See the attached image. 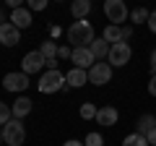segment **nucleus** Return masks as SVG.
<instances>
[{
  "label": "nucleus",
  "mask_w": 156,
  "mask_h": 146,
  "mask_svg": "<svg viewBox=\"0 0 156 146\" xmlns=\"http://www.w3.org/2000/svg\"><path fill=\"white\" fill-rule=\"evenodd\" d=\"M94 26H91L89 21H73L70 26H68V42H70L73 47H89L91 42H94Z\"/></svg>",
  "instance_id": "f257e3e1"
},
{
  "label": "nucleus",
  "mask_w": 156,
  "mask_h": 146,
  "mask_svg": "<svg viewBox=\"0 0 156 146\" xmlns=\"http://www.w3.org/2000/svg\"><path fill=\"white\" fill-rule=\"evenodd\" d=\"M37 89L42 91V94H55V91L68 89V84H65V73L57 71V68H47V73L39 78Z\"/></svg>",
  "instance_id": "f03ea898"
},
{
  "label": "nucleus",
  "mask_w": 156,
  "mask_h": 146,
  "mask_svg": "<svg viewBox=\"0 0 156 146\" xmlns=\"http://www.w3.org/2000/svg\"><path fill=\"white\" fill-rule=\"evenodd\" d=\"M3 141H5L8 146H23V141H26V128H23V123L18 118H11L3 125Z\"/></svg>",
  "instance_id": "7ed1b4c3"
},
{
  "label": "nucleus",
  "mask_w": 156,
  "mask_h": 146,
  "mask_svg": "<svg viewBox=\"0 0 156 146\" xmlns=\"http://www.w3.org/2000/svg\"><path fill=\"white\" fill-rule=\"evenodd\" d=\"M101 11L109 18V24H115V26H120L122 21L130 18V11H128V5H125V0H104Z\"/></svg>",
  "instance_id": "20e7f679"
},
{
  "label": "nucleus",
  "mask_w": 156,
  "mask_h": 146,
  "mask_svg": "<svg viewBox=\"0 0 156 146\" xmlns=\"http://www.w3.org/2000/svg\"><path fill=\"white\" fill-rule=\"evenodd\" d=\"M130 57H133V50H130L128 42H117V45L109 47V55H107V63H109L112 68H122L130 63Z\"/></svg>",
  "instance_id": "39448f33"
},
{
  "label": "nucleus",
  "mask_w": 156,
  "mask_h": 146,
  "mask_svg": "<svg viewBox=\"0 0 156 146\" xmlns=\"http://www.w3.org/2000/svg\"><path fill=\"white\" fill-rule=\"evenodd\" d=\"M112 81V65L109 63H94L89 68V84L94 86H104Z\"/></svg>",
  "instance_id": "423d86ee"
},
{
  "label": "nucleus",
  "mask_w": 156,
  "mask_h": 146,
  "mask_svg": "<svg viewBox=\"0 0 156 146\" xmlns=\"http://www.w3.org/2000/svg\"><path fill=\"white\" fill-rule=\"evenodd\" d=\"M44 65H47V60H44V55H42L39 50L26 52V55H23V60H21V71L29 73V76H31V73H39Z\"/></svg>",
  "instance_id": "0eeeda50"
},
{
  "label": "nucleus",
  "mask_w": 156,
  "mask_h": 146,
  "mask_svg": "<svg viewBox=\"0 0 156 146\" xmlns=\"http://www.w3.org/2000/svg\"><path fill=\"white\" fill-rule=\"evenodd\" d=\"M70 60H73V65H76V68H83V71H89V68L96 63V57L91 55L89 47H73Z\"/></svg>",
  "instance_id": "6e6552de"
},
{
  "label": "nucleus",
  "mask_w": 156,
  "mask_h": 146,
  "mask_svg": "<svg viewBox=\"0 0 156 146\" xmlns=\"http://www.w3.org/2000/svg\"><path fill=\"white\" fill-rule=\"evenodd\" d=\"M3 86H5L8 91H26V86H29V73H23V71H18V73H5Z\"/></svg>",
  "instance_id": "1a4fd4ad"
},
{
  "label": "nucleus",
  "mask_w": 156,
  "mask_h": 146,
  "mask_svg": "<svg viewBox=\"0 0 156 146\" xmlns=\"http://www.w3.org/2000/svg\"><path fill=\"white\" fill-rule=\"evenodd\" d=\"M21 29H16L11 21H3L0 24V45H5V47H16L18 39H21Z\"/></svg>",
  "instance_id": "9d476101"
},
{
  "label": "nucleus",
  "mask_w": 156,
  "mask_h": 146,
  "mask_svg": "<svg viewBox=\"0 0 156 146\" xmlns=\"http://www.w3.org/2000/svg\"><path fill=\"white\" fill-rule=\"evenodd\" d=\"M117 120H120V112H117V107H112V104L99 107V112H96V123H99V125H104V128H112Z\"/></svg>",
  "instance_id": "9b49d317"
},
{
  "label": "nucleus",
  "mask_w": 156,
  "mask_h": 146,
  "mask_svg": "<svg viewBox=\"0 0 156 146\" xmlns=\"http://www.w3.org/2000/svg\"><path fill=\"white\" fill-rule=\"evenodd\" d=\"M65 84L73 86V89H81L83 84H89V71H83V68H76V65H73L70 71H68V76H65Z\"/></svg>",
  "instance_id": "f8f14e48"
},
{
  "label": "nucleus",
  "mask_w": 156,
  "mask_h": 146,
  "mask_svg": "<svg viewBox=\"0 0 156 146\" xmlns=\"http://www.w3.org/2000/svg\"><path fill=\"white\" fill-rule=\"evenodd\" d=\"M8 21H11L16 29H29V26H31V11L21 5V8H16V11L11 13V18H8Z\"/></svg>",
  "instance_id": "ddd939ff"
},
{
  "label": "nucleus",
  "mask_w": 156,
  "mask_h": 146,
  "mask_svg": "<svg viewBox=\"0 0 156 146\" xmlns=\"http://www.w3.org/2000/svg\"><path fill=\"white\" fill-rule=\"evenodd\" d=\"M31 104H34V102L29 99V97H18V99L13 102V107H11V110H13V118L23 120L29 112H31Z\"/></svg>",
  "instance_id": "4468645a"
},
{
  "label": "nucleus",
  "mask_w": 156,
  "mask_h": 146,
  "mask_svg": "<svg viewBox=\"0 0 156 146\" xmlns=\"http://www.w3.org/2000/svg\"><path fill=\"white\" fill-rule=\"evenodd\" d=\"M89 13H91V0H73L70 3V16L76 18V21L86 18Z\"/></svg>",
  "instance_id": "2eb2a0df"
},
{
  "label": "nucleus",
  "mask_w": 156,
  "mask_h": 146,
  "mask_svg": "<svg viewBox=\"0 0 156 146\" xmlns=\"http://www.w3.org/2000/svg\"><path fill=\"white\" fill-rule=\"evenodd\" d=\"M109 47H112V45L104 39V37H101V39H94V42H91L89 50H91V55H94L96 60H107V55H109Z\"/></svg>",
  "instance_id": "dca6fc26"
},
{
  "label": "nucleus",
  "mask_w": 156,
  "mask_h": 146,
  "mask_svg": "<svg viewBox=\"0 0 156 146\" xmlns=\"http://www.w3.org/2000/svg\"><path fill=\"white\" fill-rule=\"evenodd\" d=\"M151 128H156V118H154V115H148V112H146V115H140V118H138V123H135V133L146 136Z\"/></svg>",
  "instance_id": "f3484780"
},
{
  "label": "nucleus",
  "mask_w": 156,
  "mask_h": 146,
  "mask_svg": "<svg viewBox=\"0 0 156 146\" xmlns=\"http://www.w3.org/2000/svg\"><path fill=\"white\" fill-rule=\"evenodd\" d=\"M104 39L109 42V45L122 42V31H120V26H115V24H107V29H104Z\"/></svg>",
  "instance_id": "a211bd4d"
},
{
  "label": "nucleus",
  "mask_w": 156,
  "mask_h": 146,
  "mask_svg": "<svg viewBox=\"0 0 156 146\" xmlns=\"http://www.w3.org/2000/svg\"><path fill=\"white\" fill-rule=\"evenodd\" d=\"M57 42H52V39H47V42H42V47H39V52L44 55V60H55L57 57Z\"/></svg>",
  "instance_id": "6ab92c4d"
},
{
  "label": "nucleus",
  "mask_w": 156,
  "mask_h": 146,
  "mask_svg": "<svg viewBox=\"0 0 156 146\" xmlns=\"http://www.w3.org/2000/svg\"><path fill=\"white\" fill-rule=\"evenodd\" d=\"M96 112H99V107L94 102H83L81 104V118L83 120H96Z\"/></svg>",
  "instance_id": "aec40b11"
},
{
  "label": "nucleus",
  "mask_w": 156,
  "mask_h": 146,
  "mask_svg": "<svg viewBox=\"0 0 156 146\" xmlns=\"http://www.w3.org/2000/svg\"><path fill=\"white\" fill-rule=\"evenodd\" d=\"M122 146H148V141H146V136L140 133H130L122 138Z\"/></svg>",
  "instance_id": "412c9836"
},
{
  "label": "nucleus",
  "mask_w": 156,
  "mask_h": 146,
  "mask_svg": "<svg viewBox=\"0 0 156 146\" xmlns=\"http://www.w3.org/2000/svg\"><path fill=\"white\" fill-rule=\"evenodd\" d=\"M148 16H151V11H146V8H135V11L130 13V21H133V24H146Z\"/></svg>",
  "instance_id": "4be33fe9"
},
{
  "label": "nucleus",
  "mask_w": 156,
  "mask_h": 146,
  "mask_svg": "<svg viewBox=\"0 0 156 146\" xmlns=\"http://www.w3.org/2000/svg\"><path fill=\"white\" fill-rule=\"evenodd\" d=\"M83 146H104V136L101 133H89L83 141Z\"/></svg>",
  "instance_id": "5701e85b"
},
{
  "label": "nucleus",
  "mask_w": 156,
  "mask_h": 146,
  "mask_svg": "<svg viewBox=\"0 0 156 146\" xmlns=\"http://www.w3.org/2000/svg\"><path fill=\"white\" fill-rule=\"evenodd\" d=\"M11 118H13V110L5 104V102H0V125H5Z\"/></svg>",
  "instance_id": "b1692460"
},
{
  "label": "nucleus",
  "mask_w": 156,
  "mask_h": 146,
  "mask_svg": "<svg viewBox=\"0 0 156 146\" xmlns=\"http://www.w3.org/2000/svg\"><path fill=\"white\" fill-rule=\"evenodd\" d=\"M50 0H26V8L29 11H44Z\"/></svg>",
  "instance_id": "393cba45"
},
{
  "label": "nucleus",
  "mask_w": 156,
  "mask_h": 146,
  "mask_svg": "<svg viewBox=\"0 0 156 146\" xmlns=\"http://www.w3.org/2000/svg\"><path fill=\"white\" fill-rule=\"evenodd\" d=\"M120 31H122V42H128L133 37V26H120Z\"/></svg>",
  "instance_id": "a878e982"
},
{
  "label": "nucleus",
  "mask_w": 156,
  "mask_h": 146,
  "mask_svg": "<svg viewBox=\"0 0 156 146\" xmlns=\"http://www.w3.org/2000/svg\"><path fill=\"white\" fill-rule=\"evenodd\" d=\"M146 141H148V146H156V128H151L146 133Z\"/></svg>",
  "instance_id": "bb28decb"
},
{
  "label": "nucleus",
  "mask_w": 156,
  "mask_h": 146,
  "mask_svg": "<svg viewBox=\"0 0 156 146\" xmlns=\"http://www.w3.org/2000/svg\"><path fill=\"white\" fill-rule=\"evenodd\" d=\"M146 24H148V29L156 34V11H151V16H148V21H146Z\"/></svg>",
  "instance_id": "cd10ccee"
},
{
  "label": "nucleus",
  "mask_w": 156,
  "mask_h": 146,
  "mask_svg": "<svg viewBox=\"0 0 156 146\" xmlns=\"http://www.w3.org/2000/svg\"><path fill=\"white\" fill-rule=\"evenodd\" d=\"M148 94H151V97H156V73L151 76V81H148Z\"/></svg>",
  "instance_id": "c85d7f7f"
},
{
  "label": "nucleus",
  "mask_w": 156,
  "mask_h": 146,
  "mask_svg": "<svg viewBox=\"0 0 156 146\" xmlns=\"http://www.w3.org/2000/svg\"><path fill=\"white\" fill-rule=\"evenodd\" d=\"M70 52H73V50H68L65 45H62V47H57V57H70Z\"/></svg>",
  "instance_id": "c756f323"
},
{
  "label": "nucleus",
  "mask_w": 156,
  "mask_h": 146,
  "mask_svg": "<svg viewBox=\"0 0 156 146\" xmlns=\"http://www.w3.org/2000/svg\"><path fill=\"white\" fill-rule=\"evenodd\" d=\"M156 73V50H151V76Z\"/></svg>",
  "instance_id": "7c9ffc66"
},
{
  "label": "nucleus",
  "mask_w": 156,
  "mask_h": 146,
  "mask_svg": "<svg viewBox=\"0 0 156 146\" xmlns=\"http://www.w3.org/2000/svg\"><path fill=\"white\" fill-rule=\"evenodd\" d=\"M21 3H23V0H5V5H11L13 11H16V8H21Z\"/></svg>",
  "instance_id": "2f4dec72"
},
{
  "label": "nucleus",
  "mask_w": 156,
  "mask_h": 146,
  "mask_svg": "<svg viewBox=\"0 0 156 146\" xmlns=\"http://www.w3.org/2000/svg\"><path fill=\"white\" fill-rule=\"evenodd\" d=\"M62 146H83V144H81V141H76V138H70V141H65Z\"/></svg>",
  "instance_id": "473e14b6"
},
{
  "label": "nucleus",
  "mask_w": 156,
  "mask_h": 146,
  "mask_svg": "<svg viewBox=\"0 0 156 146\" xmlns=\"http://www.w3.org/2000/svg\"><path fill=\"white\" fill-rule=\"evenodd\" d=\"M0 141H3V125H0Z\"/></svg>",
  "instance_id": "72a5a7b5"
},
{
  "label": "nucleus",
  "mask_w": 156,
  "mask_h": 146,
  "mask_svg": "<svg viewBox=\"0 0 156 146\" xmlns=\"http://www.w3.org/2000/svg\"><path fill=\"white\" fill-rule=\"evenodd\" d=\"M0 18H3V16H0ZM0 24H3V21H0Z\"/></svg>",
  "instance_id": "f704fd0d"
},
{
  "label": "nucleus",
  "mask_w": 156,
  "mask_h": 146,
  "mask_svg": "<svg viewBox=\"0 0 156 146\" xmlns=\"http://www.w3.org/2000/svg\"><path fill=\"white\" fill-rule=\"evenodd\" d=\"M57 3H60V0H57Z\"/></svg>",
  "instance_id": "c9c22d12"
}]
</instances>
